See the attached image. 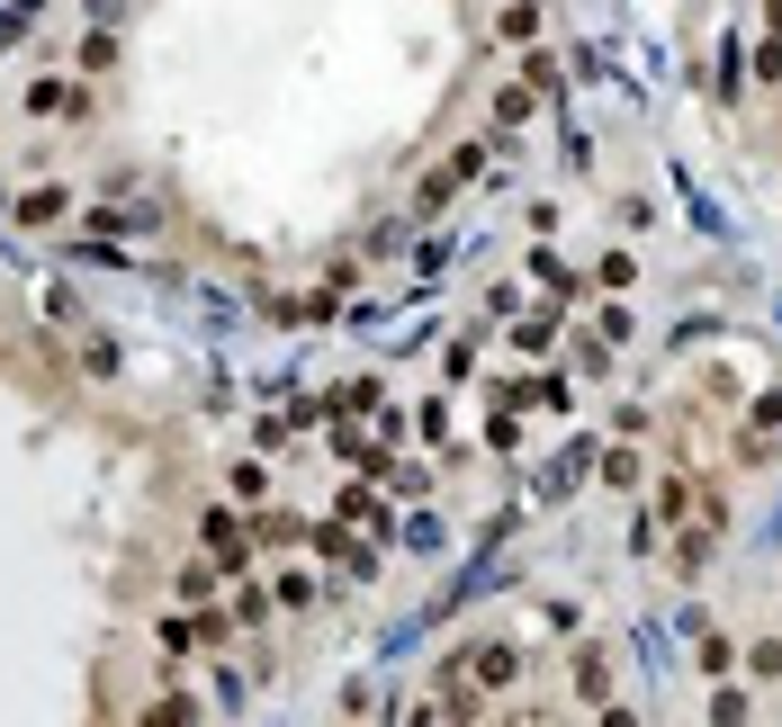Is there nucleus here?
<instances>
[{"label":"nucleus","instance_id":"f257e3e1","mask_svg":"<svg viewBox=\"0 0 782 727\" xmlns=\"http://www.w3.org/2000/svg\"><path fill=\"white\" fill-rule=\"evenodd\" d=\"M208 548H216V575H234V566H243V531H234L225 512H208Z\"/></svg>","mask_w":782,"mask_h":727},{"label":"nucleus","instance_id":"f03ea898","mask_svg":"<svg viewBox=\"0 0 782 727\" xmlns=\"http://www.w3.org/2000/svg\"><path fill=\"white\" fill-rule=\"evenodd\" d=\"M28 108H36V117H63V108H73V90H63V82H36Z\"/></svg>","mask_w":782,"mask_h":727},{"label":"nucleus","instance_id":"7ed1b4c3","mask_svg":"<svg viewBox=\"0 0 782 727\" xmlns=\"http://www.w3.org/2000/svg\"><path fill=\"white\" fill-rule=\"evenodd\" d=\"M19 216H28V225H54V216H63V189H36V197H28Z\"/></svg>","mask_w":782,"mask_h":727}]
</instances>
